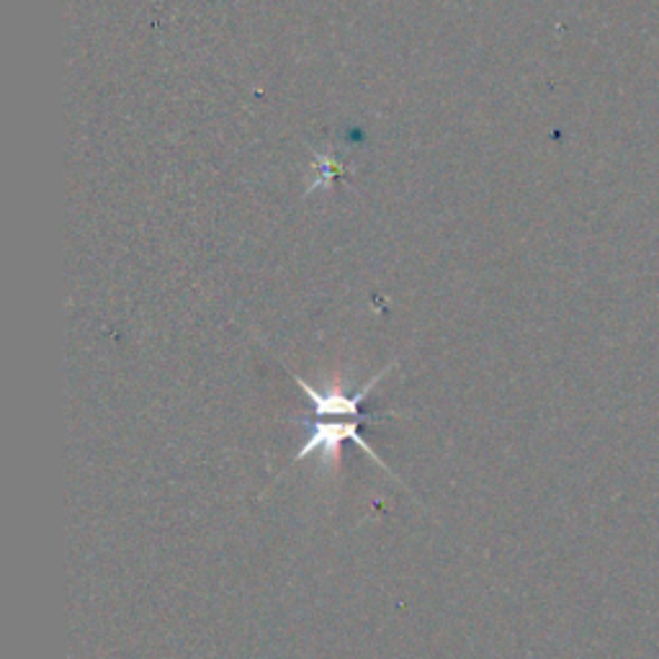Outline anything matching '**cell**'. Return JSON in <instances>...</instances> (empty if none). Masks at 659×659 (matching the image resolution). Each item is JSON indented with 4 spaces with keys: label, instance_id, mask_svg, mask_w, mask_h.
<instances>
[{
    "label": "cell",
    "instance_id": "6da1fadb",
    "mask_svg": "<svg viewBox=\"0 0 659 659\" xmlns=\"http://www.w3.org/2000/svg\"><path fill=\"white\" fill-rule=\"evenodd\" d=\"M358 423H364V420H351V423H315L309 439L304 441V446L299 449V453H296L294 461H304L309 453H319V466H323L325 472H337V466H341V456H343V443L351 441L356 443L361 451H366L378 469H384L386 474H392V469L376 456L374 449H371L364 439H361Z\"/></svg>",
    "mask_w": 659,
    "mask_h": 659
},
{
    "label": "cell",
    "instance_id": "7a4b0ae2",
    "mask_svg": "<svg viewBox=\"0 0 659 659\" xmlns=\"http://www.w3.org/2000/svg\"><path fill=\"white\" fill-rule=\"evenodd\" d=\"M394 366H397V361H392L390 366H384L378 374L371 378V382H366L364 390H358L356 394H345L341 390H330V392H317L315 386H309L307 382H304L302 376H294L296 384L302 386L304 394H307L312 407H315V415L317 417H356V420H364V415H361V402H364L368 397V392L374 390V386L382 382V376L386 374V371H392Z\"/></svg>",
    "mask_w": 659,
    "mask_h": 659
}]
</instances>
